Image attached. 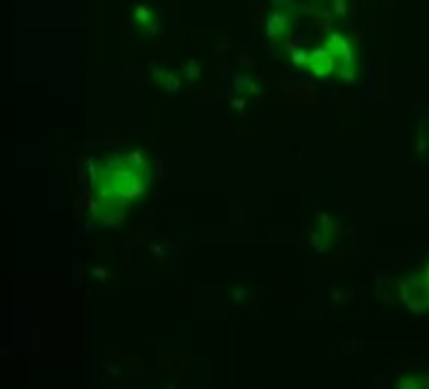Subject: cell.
<instances>
[{
    "label": "cell",
    "mask_w": 429,
    "mask_h": 389,
    "mask_svg": "<svg viewBox=\"0 0 429 389\" xmlns=\"http://www.w3.org/2000/svg\"><path fill=\"white\" fill-rule=\"evenodd\" d=\"M306 68H308V72L315 77H327V75L334 72V56H331L329 49L322 44V47H317V49L308 51Z\"/></svg>",
    "instance_id": "cell-3"
},
{
    "label": "cell",
    "mask_w": 429,
    "mask_h": 389,
    "mask_svg": "<svg viewBox=\"0 0 429 389\" xmlns=\"http://www.w3.org/2000/svg\"><path fill=\"white\" fill-rule=\"evenodd\" d=\"M149 68H152V75H154V79H156V82H164V77H166V75L161 72V68L156 66V63H149Z\"/></svg>",
    "instance_id": "cell-11"
},
{
    "label": "cell",
    "mask_w": 429,
    "mask_h": 389,
    "mask_svg": "<svg viewBox=\"0 0 429 389\" xmlns=\"http://www.w3.org/2000/svg\"><path fill=\"white\" fill-rule=\"evenodd\" d=\"M325 47L329 49V54L334 56V72L341 79H352L355 77V51L352 44L347 42L343 35L329 33L325 38Z\"/></svg>",
    "instance_id": "cell-2"
},
{
    "label": "cell",
    "mask_w": 429,
    "mask_h": 389,
    "mask_svg": "<svg viewBox=\"0 0 429 389\" xmlns=\"http://www.w3.org/2000/svg\"><path fill=\"white\" fill-rule=\"evenodd\" d=\"M233 107H236V110H243V107H245V103H243V100H233Z\"/></svg>",
    "instance_id": "cell-13"
},
{
    "label": "cell",
    "mask_w": 429,
    "mask_h": 389,
    "mask_svg": "<svg viewBox=\"0 0 429 389\" xmlns=\"http://www.w3.org/2000/svg\"><path fill=\"white\" fill-rule=\"evenodd\" d=\"M140 154H117L103 165L96 184L98 217L115 214L128 201H136L149 184V170L143 161H136Z\"/></svg>",
    "instance_id": "cell-1"
},
{
    "label": "cell",
    "mask_w": 429,
    "mask_h": 389,
    "mask_svg": "<svg viewBox=\"0 0 429 389\" xmlns=\"http://www.w3.org/2000/svg\"><path fill=\"white\" fill-rule=\"evenodd\" d=\"M233 298H236V301H243V298H245V294H243L240 289H236V294H233Z\"/></svg>",
    "instance_id": "cell-12"
},
{
    "label": "cell",
    "mask_w": 429,
    "mask_h": 389,
    "mask_svg": "<svg viewBox=\"0 0 429 389\" xmlns=\"http://www.w3.org/2000/svg\"><path fill=\"white\" fill-rule=\"evenodd\" d=\"M184 70H187V75H189V79H192V82H196L198 77H201V68H198L196 61H189Z\"/></svg>",
    "instance_id": "cell-9"
},
{
    "label": "cell",
    "mask_w": 429,
    "mask_h": 389,
    "mask_svg": "<svg viewBox=\"0 0 429 389\" xmlns=\"http://www.w3.org/2000/svg\"><path fill=\"white\" fill-rule=\"evenodd\" d=\"M136 21L143 28H147L149 33H159V26L154 23V12L149 10L147 5H138L136 7Z\"/></svg>",
    "instance_id": "cell-5"
},
{
    "label": "cell",
    "mask_w": 429,
    "mask_h": 389,
    "mask_svg": "<svg viewBox=\"0 0 429 389\" xmlns=\"http://www.w3.org/2000/svg\"><path fill=\"white\" fill-rule=\"evenodd\" d=\"M233 89H238V91H243V89H252L254 93H259V87L254 82H250L248 77H236V79H233ZM231 89V91H233Z\"/></svg>",
    "instance_id": "cell-8"
},
{
    "label": "cell",
    "mask_w": 429,
    "mask_h": 389,
    "mask_svg": "<svg viewBox=\"0 0 429 389\" xmlns=\"http://www.w3.org/2000/svg\"><path fill=\"white\" fill-rule=\"evenodd\" d=\"M289 31H292V19H289V14L282 10L278 12H271L269 19H266V35H269L271 40H285L287 35H289Z\"/></svg>",
    "instance_id": "cell-4"
},
{
    "label": "cell",
    "mask_w": 429,
    "mask_h": 389,
    "mask_svg": "<svg viewBox=\"0 0 429 389\" xmlns=\"http://www.w3.org/2000/svg\"><path fill=\"white\" fill-rule=\"evenodd\" d=\"M273 3H275V5H280V3H285V0H273Z\"/></svg>",
    "instance_id": "cell-14"
},
{
    "label": "cell",
    "mask_w": 429,
    "mask_h": 389,
    "mask_svg": "<svg viewBox=\"0 0 429 389\" xmlns=\"http://www.w3.org/2000/svg\"><path fill=\"white\" fill-rule=\"evenodd\" d=\"M161 84H164V89L168 93H177V91H180V79H177L175 75H171V72L164 77V82H161Z\"/></svg>",
    "instance_id": "cell-7"
},
{
    "label": "cell",
    "mask_w": 429,
    "mask_h": 389,
    "mask_svg": "<svg viewBox=\"0 0 429 389\" xmlns=\"http://www.w3.org/2000/svg\"><path fill=\"white\" fill-rule=\"evenodd\" d=\"M331 3H334V7H336V14H338V17H345V12H347V7H345V0H331Z\"/></svg>",
    "instance_id": "cell-10"
},
{
    "label": "cell",
    "mask_w": 429,
    "mask_h": 389,
    "mask_svg": "<svg viewBox=\"0 0 429 389\" xmlns=\"http://www.w3.org/2000/svg\"><path fill=\"white\" fill-rule=\"evenodd\" d=\"M306 61H308V54L301 49V47H292V63L297 68H306Z\"/></svg>",
    "instance_id": "cell-6"
}]
</instances>
